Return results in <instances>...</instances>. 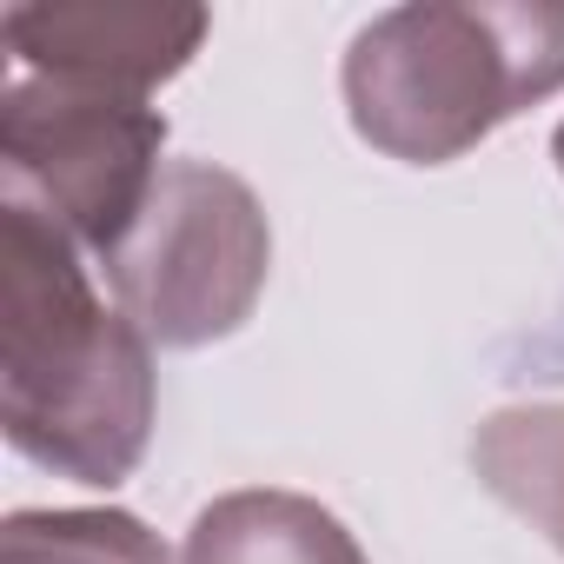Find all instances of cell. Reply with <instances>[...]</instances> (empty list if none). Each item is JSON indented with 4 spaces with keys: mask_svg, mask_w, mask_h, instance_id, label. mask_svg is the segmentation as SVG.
I'll use <instances>...</instances> for the list:
<instances>
[{
    "mask_svg": "<svg viewBox=\"0 0 564 564\" xmlns=\"http://www.w3.org/2000/svg\"><path fill=\"white\" fill-rule=\"evenodd\" d=\"M0 425L54 478L113 491L153 438V339L107 313L80 246L0 199Z\"/></svg>",
    "mask_w": 564,
    "mask_h": 564,
    "instance_id": "1",
    "label": "cell"
},
{
    "mask_svg": "<svg viewBox=\"0 0 564 564\" xmlns=\"http://www.w3.org/2000/svg\"><path fill=\"white\" fill-rule=\"evenodd\" d=\"M471 465L498 505L544 531L564 557V405H505L478 425Z\"/></svg>",
    "mask_w": 564,
    "mask_h": 564,
    "instance_id": "7",
    "label": "cell"
},
{
    "mask_svg": "<svg viewBox=\"0 0 564 564\" xmlns=\"http://www.w3.org/2000/svg\"><path fill=\"white\" fill-rule=\"evenodd\" d=\"M346 113L366 147L445 166L564 87V0H419L346 47Z\"/></svg>",
    "mask_w": 564,
    "mask_h": 564,
    "instance_id": "2",
    "label": "cell"
},
{
    "mask_svg": "<svg viewBox=\"0 0 564 564\" xmlns=\"http://www.w3.org/2000/svg\"><path fill=\"white\" fill-rule=\"evenodd\" d=\"M0 564H166V544L133 511H14Z\"/></svg>",
    "mask_w": 564,
    "mask_h": 564,
    "instance_id": "8",
    "label": "cell"
},
{
    "mask_svg": "<svg viewBox=\"0 0 564 564\" xmlns=\"http://www.w3.org/2000/svg\"><path fill=\"white\" fill-rule=\"evenodd\" d=\"M166 113L127 94L8 80L0 94V199L54 219L80 252L107 259L166 173Z\"/></svg>",
    "mask_w": 564,
    "mask_h": 564,
    "instance_id": "4",
    "label": "cell"
},
{
    "mask_svg": "<svg viewBox=\"0 0 564 564\" xmlns=\"http://www.w3.org/2000/svg\"><path fill=\"white\" fill-rule=\"evenodd\" d=\"M120 313L173 352L239 333L265 293L272 226L252 186L213 160H166L133 232L100 259Z\"/></svg>",
    "mask_w": 564,
    "mask_h": 564,
    "instance_id": "3",
    "label": "cell"
},
{
    "mask_svg": "<svg viewBox=\"0 0 564 564\" xmlns=\"http://www.w3.org/2000/svg\"><path fill=\"white\" fill-rule=\"evenodd\" d=\"M551 160H557V173H564V127L551 133Z\"/></svg>",
    "mask_w": 564,
    "mask_h": 564,
    "instance_id": "9",
    "label": "cell"
},
{
    "mask_svg": "<svg viewBox=\"0 0 564 564\" xmlns=\"http://www.w3.org/2000/svg\"><path fill=\"white\" fill-rule=\"evenodd\" d=\"M186 564H366L352 531L300 491H226L186 531Z\"/></svg>",
    "mask_w": 564,
    "mask_h": 564,
    "instance_id": "6",
    "label": "cell"
},
{
    "mask_svg": "<svg viewBox=\"0 0 564 564\" xmlns=\"http://www.w3.org/2000/svg\"><path fill=\"white\" fill-rule=\"evenodd\" d=\"M206 28L213 21L193 0H21L0 14V41L34 80L127 100L173 80L199 54Z\"/></svg>",
    "mask_w": 564,
    "mask_h": 564,
    "instance_id": "5",
    "label": "cell"
}]
</instances>
